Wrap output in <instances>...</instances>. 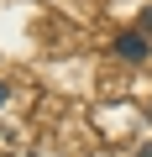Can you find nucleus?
<instances>
[{"label":"nucleus","instance_id":"1","mask_svg":"<svg viewBox=\"0 0 152 157\" xmlns=\"http://www.w3.org/2000/svg\"><path fill=\"white\" fill-rule=\"evenodd\" d=\"M115 58L142 63V58H147V37H142V32H121V37H115Z\"/></svg>","mask_w":152,"mask_h":157},{"label":"nucleus","instance_id":"2","mask_svg":"<svg viewBox=\"0 0 152 157\" xmlns=\"http://www.w3.org/2000/svg\"><path fill=\"white\" fill-rule=\"evenodd\" d=\"M142 26H147V32H152V6H147V11H142Z\"/></svg>","mask_w":152,"mask_h":157},{"label":"nucleus","instance_id":"3","mask_svg":"<svg viewBox=\"0 0 152 157\" xmlns=\"http://www.w3.org/2000/svg\"><path fill=\"white\" fill-rule=\"evenodd\" d=\"M0 105H6V84H0Z\"/></svg>","mask_w":152,"mask_h":157}]
</instances>
